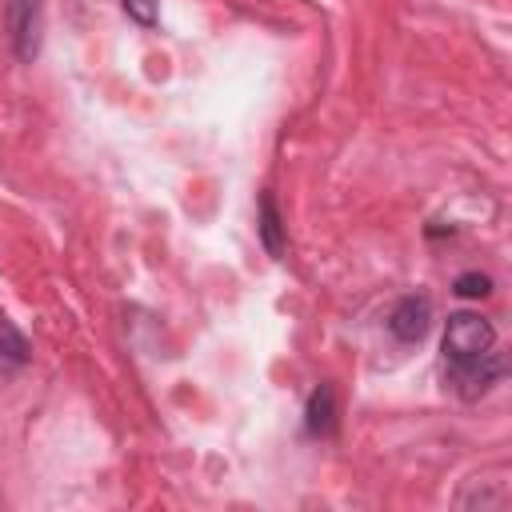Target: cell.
<instances>
[{"mask_svg": "<svg viewBox=\"0 0 512 512\" xmlns=\"http://www.w3.org/2000/svg\"><path fill=\"white\" fill-rule=\"evenodd\" d=\"M496 348V328L480 312H452L444 324V364H472Z\"/></svg>", "mask_w": 512, "mask_h": 512, "instance_id": "1", "label": "cell"}, {"mask_svg": "<svg viewBox=\"0 0 512 512\" xmlns=\"http://www.w3.org/2000/svg\"><path fill=\"white\" fill-rule=\"evenodd\" d=\"M432 328V300L420 296V292H408L392 304L388 312V332L400 340V344H420Z\"/></svg>", "mask_w": 512, "mask_h": 512, "instance_id": "4", "label": "cell"}, {"mask_svg": "<svg viewBox=\"0 0 512 512\" xmlns=\"http://www.w3.org/2000/svg\"><path fill=\"white\" fill-rule=\"evenodd\" d=\"M260 240L268 248V256H284V224H280V212H276V200L272 192L260 196Z\"/></svg>", "mask_w": 512, "mask_h": 512, "instance_id": "6", "label": "cell"}, {"mask_svg": "<svg viewBox=\"0 0 512 512\" xmlns=\"http://www.w3.org/2000/svg\"><path fill=\"white\" fill-rule=\"evenodd\" d=\"M120 8H124L128 20H136L140 28H152L156 16H160V4H156V0H120Z\"/></svg>", "mask_w": 512, "mask_h": 512, "instance_id": "9", "label": "cell"}, {"mask_svg": "<svg viewBox=\"0 0 512 512\" xmlns=\"http://www.w3.org/2000/svg\"><path fill=\"white\" fill-rule=\"evenodd\" d=\"M336 388L332 384H316L312 388V396H308V404H304V432L312 436V440H328V436H336Z\"/></svg>", "mask_w": 512, "mask_h": 512, "instance_id": "5", "label": "cell"}, {"mask_svg": "<svg viewBox=\"0 0 512 512\" xmlns=\"http://www.w3.org/2000/svg\"><path fill=\"white\" fill-rule=\"evenodd\" d=\"M452 292L460 300H484V296H492V276L488 272H460L452 280Z\"/></svg>", "mask_w": 512, "mask_h": 512, "instance_id": "8", "label": "cell"}, {"mask_svg": "<svg viewBox=\"0 0 512 512\" xmlns=\"http://www.w3.org/2000/svg\"><path fill=\"white\" fill-rule=\"evenodd\" d=\"M444 368H448V388L460 400H480L492 384L504 380V356L500 352H488L472 364H444Z\"/></svg>", "mask_w": 512, "mask_h": 512, "instance_id": "3", "label": "cell"}, {"mask_svg": "<svg viewBox=\"0 0 512 512\" xmlns=\"http://www.w3.org/2000/svg\"><path fill=\"white\" fill-rule=\"evenodd\" d=\"M0 356L12 360V364H24V360H28V340H24V332H20L12 320H4V316H0Z\"/></svg>", "mask_w": 512, "mask_h": 512, "instance_id": "7", "label": "cell"}, {"mask_svg": "<svg viewBox=\"0 0 512 512\" xmlns=\"http://www.w3.org/2000/svg\"><path fill=\"white\" fill-rule=\"evenodd\" d=\"M4 28L20 64H32L44 44V0H4Z\"/></svg>", "mask_w": 512, "mask_h": 512, "instance_id": "2", "label": "cell"}]
</instances>
